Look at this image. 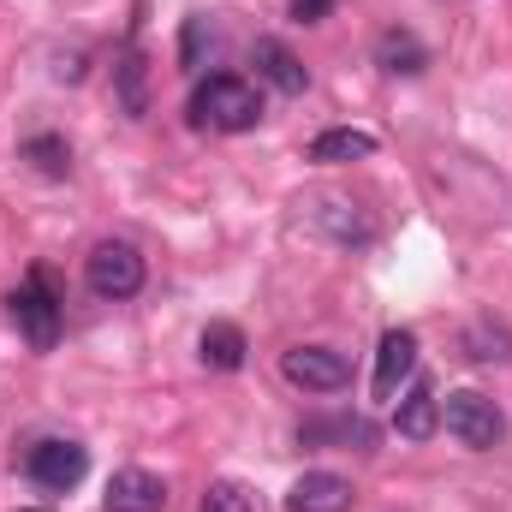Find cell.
I'll return each mask as SVG.
<instances>
[{
	"mask_svg": "<svg viewBox=\"0 0 512 512\" xmlns=\"http://www.w3.org/2000/svg\"><path fill=\"white\" fill-rule=\"evenodd\" d=\"M376 66L393 72V78H417V72L429 66V54H423V42H417L411 30H399V24H393V30L376 36Z\"/></svg>",
	"mask_w": 512,
	"mask_h": 512,
	"instance_id": "4fadbf2b",
	"label": "cell"
},
{
	"mask_svg": "<svg viewBox=\"0 0 512 512\" xmlns=\"http://www.w3.org/2000/svg\"><path fill=\"white\" fill-rule=\"evenodd\" d=\"M251 66L262 84H274L280 96H304V84H310V72H304V60L286 48V42H274V36H262L251 48Z\"/></svg>",
	"mask_w": 512,
	"mask_h": 512,
	"instance_id": "9c48e42d",
	"label": "cell"
},
{
	"mask_svg": "<svg viewBox=\"0 0 512 512\" xmlns=\"http://www.w3.org/2000/svg\"><path fill=\"white\" fill-rule=\"evenodd\" d=\"M197 352H203V364H209V370H245L251 340H245V328H239V322H209V328H203V340H197Z\"/></svg>",
	"mask_w": 512,
	"mask_h": 512,
	"instance_id": "7c38bea8",
	"label": "cell"
},
{
	"mask_svg": "<svg viewBox=\"0 0 512 512\" xmlns=\"http://www.w3.org/2000/svg\"><path fill=\"white\" fill-rule=\"evenodd\" d=\"M143 251L126 245V239H102L96 251L84 256V286L96 292V298H108V304H120V298H137L143 292Z\"/></svg>",
	"mask_w": 512,
	"mask_h": 512,
	"instance_id": "3957f363",
	"label": "cell"
},
{
	"mask_svg": "<svg viewBox=\"0 0 512 512\" xmlns=\"http://www.w3.org/2000/svg\"><path fill=\"white\" fill-rule=\"evenodd\" d=\"M143 78H149V72H143V54L126 48V54H120V108H126L131 120L149 114V84H143Z\"/></svg>",
	"mask_w": 512,
	"mask_h": 512,
	"instance_id": "9a60e30c",
	"label": "cell"
},
{
	"mask_svg": "<svg viewBox=\"0 0 512 512\" xmlns=\"http://www.w3.org/2000/svg\"><path fill=\"white\" fill-rule=\"evenodd\" d=\"M286 512H352V483L340 471H304L286 489Z\"/></svg>",
	"mask_w": 512,
	"mask_h": 512,
	"instance_id": "ba28073f",
	"label": "cell"
},
{
	"mask_svg": "<svg viewBox=\"0 0 512 512\" xmlns=\"http://www.w3.org/2000/svg\"><path fill=\"white\" fill-rule=\"evenodd\" d=\"M411 370H417V334L411 328H387L382 352H376V399H393L399 382H411Z\"/></svg>",
	"mask_w": 512,
	"mask_h": 512,
	"instance_id": "30bf717a",
	"label": "cell"
},
{
	"mask_svg": "<svg viewBox=\"0 0 512 512\" xmlns=\"http://www.w3.org/2000/svg\"><path fill=\"white\" fill-rule=\"evenodd\" d=\"M393 429H399L405 441H429V435L441 429V399H435V387L417 382L411 393H399V405H393Z\"/></svg>",
	"mask_w": 512,
	"mask_h": 512,
	"instance_id": "8fae6325",
	"label": "cell"
},
{
	"mask_svg": "<svg viewBox=\"0 0 512 512\" xmlns=\"http://www.w3.org/2000/svg\"><path fill=\"white\" fill-rule=\"evenodd\" d=\"M262 120V90L239 72H209L191 90V126L209 131H251Z\"/></svg>",
	"mask_w": 512,
	"mask_h": 512,
	"instance_id": "6da1fadb",
	"label": "cell"
},
{
	"mask_svg": "<svg viewBox=\"0 0 512 512\" xmlns=\"http://www.w3.org/2000/svg\"><path fill=\"white\" fill-rule=\"evenodd\" d=\"M18 512H48V507H18Z\"/></svg>",
	"mask_w": 512,
	"mask_h": 512,
	"instance_id": "44dd1931",
	"label": "cell"
},
{
	"mask_svg": "<svg viewBox=\"0 0 512 512\" xmlns=\"http://www.w3.org/2000/svg\"><path fill=\"white\" fill-rule=\"evenodd\" d=\"M24 155H30V161H36L42 173H54V179H60V173L72 167V149H66L60 137H30V143H24Z\"/></svg>",
	"mask_w": 512,
	"mask_h": 512,
	"instance_id": "ac0fdd59",
	"label": "cell"
},
{
	"mask_svg": "<svg viewBox=\"0 0 512 512\" xmlns=\"http://www.w3.org/2000/svg\"><path fill=\"white\" fill-rule=\"evenodd\" d=\"M280 376L298 393H340L352 382V358L334 346H292V352H280Z\"/></svg>",
	"mask_w": 512,
	"mask_h": 512,
	"instance_id": "5b68a950",
	"label": "cell"
},
{
	"mask_svg": "<svg viewBox=\"0 0 512 512\" xmlns=\"http://www.w3.org/2000/svg\"><path fill=\"white\" fill-rule=\"evenodd\" d=\"M334 12V0H286V18L292 24H322Z\"/></svg>",
	"mask_w": 512,
	"mask_h": 512,
	"instance_id": "ffe728a7",
	"label": "cell"
},
{
	"mask_svg": "<svg viewBox=\"0 0 512 512\" xmlns=\"http://www.w3.org/2000/svg\"><path fill=\"white\" fill-rule=\"evenodd\" d=\"M84 471H90V453L78 447V441H36L30 453H24V477L36 483V489H48V495H66V489H78L84 483Z\"/></svg>",
	"mask_w": 512,
	"mask_h": 512,
	"instance_id": "8992f818",
	"label": "cell"
},
{
	"mask_svg": "<svg viewBox=\"0 0 512 512\" xmlns=\"http://www.w3.org/2000/svg\"><path fill=\"white\" fill-rule=\"evenodd\" d=\"M364 155H376V137L358 126H334L322 131L316 143H310V161H322V167H340V161H364Z\"/></svg>",
	"mask_w": 512,
	"mask_h": 512,
	"instance_id": "5bb4252c",
	"label": "cell"
},
{
	"mask_svg": "<svg viewBox=\"0 0 512 512\" xmlns=\"http://www.w3.org/2000/svg\"><path fill=\"white\" fill-rule=\"evenodd\" d=\"M441 423H447V435H453L459 447H471V453H489V447H501V435H507V411H501L489 393H477V387L447 393V399H441Z\"/></svg>",
	"mask_w": 512,
	"mask_h": 512,
	"instance_id": "7a4b0ae2",
	"label": "cell"
},
{
	"mask_svg": "<svg viewBox=\"0 0 512 512\" xmlns=\"http://www.w3.org/2000/svg\"><path fill=\"white\" fill-rule=\"evenodd\" d=\"M203 36H209V18H185V48H179V60L197 72V60H203Z\"/></svg>",
	"mask_w": 512,
	"mask_h": 512,
	"instance_id": "d6986e66",
	"label": "cell"
},
{
	"mask_svg": "<svg viewBox=\"0 0 512 512\" xmlns=\"http://www.w3.org/2000/svg\"><path fill=\"white\" fill-rule=\"evenodd\" d=\"M6 310H12L18 334H24L36 352H48V346L60 340V298H54V286H48V274H42V268H36V274H24V286L6 298Z\"/></svg>",
	"mask_w": 512,
	"mask_h": 512,
	"instance_id": "277c9868",
	"label": "cell"
},
{
	"mask_svg": "<svg viewBox=\"0 0 512 512\" xmlns=\"http://www.w3.org/2000/svg\"><path fill=\"white\" fill-rule=\"evenodd\" d=\"M197 512H256L245 483H209V495L197 501Z\"/></svg>",
	"mask_w": 512,
	"mask_h": 512,
	"instance_id": "e0dca14e",
	"label": "cell"
},
{
	"mask_svg": "<svg viewBox=\"0 0 512 512\" xmlns=\"http://www.w3.org/2000/svg\"><path fill=\"white\" fill-rule=\"evenodd\" d=\"M102 507L108 512H161L167 507V483L155 471H143V465H126V471H114Z\"/></svg>",
	"mask_w": 512,
	"mask_h": 512,
	"instance_id": "52a82bcc",
	"label": "cell"
},
{
	"mask_svg": "<svg viewBox=\"0 0 512 512\" xmlns=\"http://www.w3.org/2000/svg\"><path fill=\"white\" fill-rule=\"evenodd\" d=\"M465 358H471V364H495V358H512V334H507V328H489V322L465 328Z\"/></svg>",
	"mask_w": 512,
	"mask_h": 512,
	"instance_id": "2e32d148",
	"label": "cell"
}]
</instances>
